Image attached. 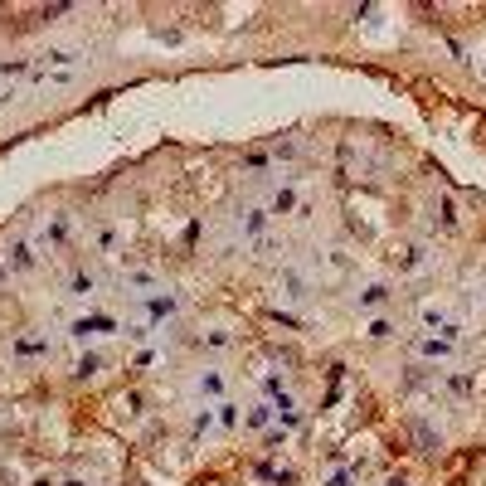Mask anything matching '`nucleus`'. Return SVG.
<instances>
[{
    "label": "nucleus",
    "mask_w": 486,
    "mask_h": 486,
    "mask_svg": "<svg viewBox=\"0 0 486 486\" xmlns=\"http://www.w3.org/2000/svg\"><path fill=\"white\" fill-rule=\"evenodd\" d=\"M112 331H127V326L117 321V316H108V311H93V316H73V321H68V336H73V341H88V336H112Z\"/></svg>",
    "instance_id": "nucleus-1"
},
{
    "label": "nucleus",
    "mask_w": 486,
    "mask_h": 486,
    "mask_svg": "<svg viewBox=\"0 0 486 486\" xmlns=\"http://www.w3.org/2000/svg\"><path fill=\"white\" fill-rule=\"evenodd\" d=\"M457 351H462L457 341H443V336H433V331L413 336V355H418V360H428V365H438V360H453Z\"/></svg>",
    "instance_id": "nucleus-2"
},
{
    "label": "nucleus",
    "mask_w": 486,
    "mask_h": 486,
    "mask_svg": "<svg viewBox=\"0 0 486 486\" xmlns=\"http://www.w3.org/2000/svg\"><path fill=\"white\" fill-rule=\"evenodd\" d=\"M428 224L438 229V234H457V229H462V219H457V205H453L448 195H438V200H433V214H428Z\"/></svg>",
    "instance_id": "nucleus-3"
},
{
    "label": "nucleus",
    "mask_w": 486,
    "mask_h": 486,
    "mask_svg": "<svg viewBox=\"0 0 486 486\" xmlns=\"http://www.w3.org/2000/svg\"><path fill=\"white\" fill-rule=\"evenodd\" d=\"M141 306H146V316L156 326V321H170V316L180 311V297H175V292H151V297H141Z\"/></svg>",
    "instance_id": "nucleus-4"
},
{
    "label": "nucleus",
    "mask_w": 486,
    "mask_h": 486,
    "mask_svg": "<svg viewBox=\"0 0 486 486\" xmlns=\"http://www.w3.org/2000/svg\"><path fill=\"white\" fill-rule=\"evenodd\" d=\"M68 234H73L68 214H54L49 224H44V234H39V248H44V253H58V248L68 243Z\"/></svg>",
    "instance_id": "nucleus-5"
},
{
    "label": "nucleus",
    "mask_w": 486,
    "mask_h": 486,
    "mask_svg": "<svg viewBox=\"0 0 486 486\" xmlns=\"http://www.w3.org/2000/svg\"><path fill=\"white\" fill-rule=\"evenodd\" d=\"M34 263H39V248H34V243H10V248H5V268L10 272H29L34 268Z\"/></svg>",
    "instance_id": "nucleus-6"
},
{
    "label": "nucleus",
    "mask_w": 486,
    "mask_h": 486,
    "mask_svg": "<svg viewBox=\"0 0 486 486\" xmlns=\"http://www.w3.org/2000/svg\"><path fill=\"white\" fill-rule=\"evenodd\" d=\"M423 263H428V248H423V243H399V248H394V268L399 272H418L423 268Z\"/></svg>",
    "instance_id": "nucleus-7"
},
{
    "label": "nucleus",
    "mask_w": 486,
    "mask_h": 486,
    "mask_svg": "<svg viewBox=\"0 0 486 486\" xmlns=\"http://www.w3.org/2000/svg\"><path fill=\"white\" fill-rule=\"evenodd\" d=\"M389 297H394L389 282H370V287L355 292V306H360V311H379V306H389Z\"/></svg>",
    "instance_id": "nucleus-8"
},
{
    "label": "nucleus",
    "mask_w": 486,
    "mask_h": 486,
    "mask_svg": "<svg viewBox=\"0 0 486 486\" xmlns=\"http://www.w3.org/2000/svg\"><path fill=\"white\" fill-rule=\"evenodd\" d=\"M408 433H413L418 453H438V448H443V428H433L428 418H413V423H408Z\"/></svg>",
    "instance_id": "nucleus-9"
},
{
    "label": "nucleus",
    "mask_w": 486,
    "mask_h": 486,
    "mask_svg": "<svg viewBox=\"0 0 486 486\" xmlns=\"http://www.w3.org/2000/svg\"><path fill=\"white\" fill-rule=\"evenodd\" d=\"M443 389H448L453 399H472V394H477V370H453V375L443 379Z\"/></svg>",
    "instance_id": "nucleus-10"
},
{
    "label": "nucleus",
    "mask_w": 486,
    "mask_h": 486,
    "mask_svg": "<svg viewBox=\"0 0 486 486\" xmlns=\"http://www.w3.org/2000/svg\"><path fill=\"white\" fill-rule=\"evenodd\" d=\"M10 355H15V360H39V355H54V346H49L44 336H20V341L10 346Z\"/></svg>",
    "instance_id": "nucleus-11"
},
{
    "label": "nucleus",
    "mask_w": 486,
    "mask_h": 486,
    "mask_svg": "<svg viewBox=\"0 0 486 486\" xmlns=\"http://www.w3.org/2000/svg\"><path fill=\"white\" fill-rule=\"evenodd\" d=\"M224 389H229V379L219 375V370H200V379H195V394L200 399H224Z\"/></svg>",
    "instance_id": "nucleus-12"
},
{
    "label": "nucleus",
    "mask_w": 486,
    "mask_h": 486,
    "mask_svg": "<svg viewBox=\"0 0 486 486\" xmlns=\"http://www.w3.org/2000/svg\"><path fill=\"white\" fill-rule=\"evenodd\" d=\"M268 224H272V214H268V210H243V214H239L243 239H263V234H268Z\"/></svg>",
    "instance_id": "nucleus-13"
},
{
    "label": "nucleus",
    "mask_w": 486,
    "mask_h": 486,
    "mask_svg": "<svg viewBox=\"0 0 486 486\" xmlns=\"http://www.w3.org/2000/svg\"><path fill=\"white\" fill-rule=\"evenodd\" d=\"M418 321H423V331H433V336H438V331H448V326L457 321V316H453V311H448V306H418Z\"/></svg>",
    "instance_id": "nucleus-14"
},
{
    "label": "nucleus",
    "mask_w": 486,
    "mask_h": 486,
    "mask_svg": "<svg viewBox=\"0 0 486 486\" xmlns=\"http://www.w3.org/2000/svg\"><path fill=\"white\" fill-rule=\"evenodd\" d=\"M297 210H301V200H297V190H292V185H277V190H272L268 214H297Z\"/></svg>",
    "instance_id": "nucleus-15"
},
{
    "label": "nucleus",
    "mask_w": 486,
    "mask_h": 486,
    "mask_svg": "<svg viewBox=\"0 0 486 486\" xmlns=\"http://www.w3.org/2000/svg\"><path fill=\"white\" fill-rule=\"evenodd\" d=\"M272 423H277V413H272V404H253L248 413H243V428H248V433H268Z\"/></svg>",
    "instance_id": "nucleus-16"
},
{
    "label": "nucleus",
    "mask_w": 486,
    "mask_h": 486,
    "mask_svg": "<svg viewBox=\"0 0 486 486\" xmlns=\"http://www.w3.org/2000/svg\"><path fill=\"white\" fill-rule=\"evenodd\" d=\"M122 287H132L136 297H151V292H161V287H156V272H146V268H132L127 277H122Z\"/></svg>",
    "instance_id": "nucleus-17"
},
{
    "label": "nucleus",
    "mask_w": 486,
    "mask_h": 486,
    "mask_svg": "<svg viewBox=\"0 0 486 486\" xmlns=\"http://www.w3.org/2000/svg\"><path fill=\"white\" fill-rule=\"evenodd\" d=\"M277 287H282V297H287V301H301V297H306V277H301V272H292V268H282Z\"/></svg>",
    "instance_id": "nucleus-18"
},
{
    "label": "nucleus",
    "mask_w": 486,
    "mask_h": 486,
    "mask_svg": "<svg viewBox=\"0 0 486 486\" xmlns=\"http://www.w3.org/2000/svg\"><path fill=\"white\" fill-rule=\"evenodd\" d=\"M214 423H219V428H239V423H243V408L234 404V399H219V404H214Z\"/></svg>",
    "instance_id": "nucleus-19"
},
{
    "label": "nucleus",
    "mask_w": 486,
    "mask_h": 486,
    "mask_svg": "<svg viewBox=\"0 0 486 486\" xmlns=\"http://www.w3.org/2000/svg\"><path fill=\"white\" fill-rule=\"evenodd\" d=\"M98 375H103V355H98V351H83L78 365H73V379H98Z\"/></svg>",
    "instance_id": "nucleus-20"
},
{
    "label": "nucleus",
    "mask_w": 486,
    "mask_h": 486,
    "mask_svg": "<svg viewBox=\"0 0 486 486\" xmlns=\"http://www.w3.org/2000/svg\"><path fill=\"white\" fill-rule=\"evenodd\" d=\"M68 292H73V297H93V292H98V272L78 268L73 277H68Z\"/></svg>",
    "instance_id": "nucleus-21"
},
{
    "label": "nucleus",
    "mask_w": 486,
    "mask_h": 486,
    "mask_svg": "<svg viewBox=\"0 0 486 486\" xmlns=\"http://www.w3.org/2000/svg\"><path fill=\"white\" fill-rule=\"evenodd\" d=\"M210 428H214V408H210V404L195 408V418H190V438H205Z\"/></svg>",
    "instance_id": "nucleus-22"
},
{
    "label": "nucleus",
    "mask_w": 486,
    "mask_h": 486,
    "mask_svg": "<svg viewBox=\"0 0 486 486\" xmlns=\"http://www.w3.org/2000/svg\"><path fill=\"white\" fill-rule=\"evenodd\" d=\"M200 346H205V351H229V346H234V336H229V331H205V336H200Z\"/></svg>",
    "instance_id": "nucleus-23"
},
{
    "label": "nucleus",
    "mask_w": 486,
    "mask_h": 486,
    "mask_svg": "<svg viewBox=\"0 0 486 486\" xmlns=\"http://www.w3.org/2000/svg\"><path fill=\"white\" fill-rule=\"evenodd\" d=\"M365 336H370V341H389V336H394V321H389V316H375V321L365 326Z\"/></svg>",
    "instance_id": "nucleus-24"
},
{
    "label": "nucleus",
    "mask_w": 486,
    "mask_h": 486,
    "mask_svg": "<svg viewBox=\"0 0 486 486\" xmlns=\"http://www.w3.org/2000/svg\"><path fill=\"white\" fill-rule=\"evenodd\" d=\"M428 379H433V370H428V365H408V375H404V389H423Z\"/></svg>",
    "instance_id": "nucleus-25"
},
{
    "label": "nucleus",
    "mask_w": 486,
    "mask_h": 486,
    "mask_svg": "<svg viewBox=\"0 0 486 486\" xmlns=\"http://www.w3.org/2000/svg\"><path fill=\"white\" fill-rule=\"evenodd\" d=\"M355 477H360V472H355V467H346V472H331L321 486H355Z\"/></svg>",
    "instance_id": "nucleus-26"
},
{
    "label": "nucleus",
    "mask_w": 486,
    "mask_h": 486,
    "mask_svg": "<svg viewBox=\"0 0 486 486\" xmlns=\"http://www.w3.org/2000/svg\"><path fill=\"white\" fill-rule=\"evenodd\" d=\"M263 443H268V453H282V448H287V433H282V428H268V433H263Z\"/></svg>",
    "instance_id": "nucleus-27"
},
{
    "label": "nucleus",
    "mask_w": 486,
    "mask_h": 486,
    "mask_svg": "<svg viewBox=\"0 0 486 486\" xmlns=\"http://www.w3.org/2000/svg\"><path fill=\"white\" fill-rule=\"evenodd\" d=\"M263 394L277 399V394H287V389H282V379H277V375H263Z\"/></svg>",
    "instance_id": "nucleus-28"
},
{
    "label": "nucleus",
    "mask_w": 486,
    "mask_h": 486,
    "mask_svg": "<svg viewBox=\"0 0 486 486\" xmlns=\"http://www.w3.org/2000/svg\"><path fill=\"white\" fill-rule=\"evenodd\" d=\"M98 248L112 253V248H117V229H98Z\"/></svg>",
    "instance_id": "nucleus-29"
},
{
    "label": "nucleus",
    "mask_w": 486,
    "mask_h": 486,
    "mask_svg": "<svg viewBox=\"0 0 486 486\" xmlns=\"http://www.w3.org/2000/svg\"><path fill=\"white\" fill-rule=\"evenodd\" d=\"M127 413H146V399L141 394H127Z\"/></svg>",
    "instance_id": "nucleus-30"
},
{
    "label": "nucleus",
    "mask_w": 486,
    "mask_h": 486,
    "mask_svg": "<svg viewBox=\"0 0 486 486\" xmlns=\"http://www.w3.org/2000/svg\"><path fill=\"white\" fill-rule=\"evenodd\" d=\"M384 486H408V477H399V472H394V477H384Z\"/></svg>",
    "instance_id": "nucleus-31"
},
{
    "label": "nucleus",
    "mask_w": 486,
    "mask_h": 486,
    "mask_svg": "<svg viewBox=\"0 0 486 486\" xmlns=\"http://www.w3.org/2000/svg\"><path fill=\"white\" fill-rule=\"evenodd\" d=\"M58 486H88V482H83V477H68V482H58Z\"/></svg>",
    "instance_id": "nucleus-32"
},
{
    "label": "nucleus",
    "mask_w": 486,
    "mask_h": 486,
    "mask_svg": "<svg viewBox=\"0 0 486 486\" xmlns=\"http://www.w3.org/2000/svg\"><path fill=\"white\" fill-rule=\"evenodd\" d=\"M34 486H54V482H49V477H39V482H34Z\"/></svg>",
    "instance_id": "nucleus-33"
},
{
    "label": "nucleus",
    "mask_w": 486,
    "mask_h": 486,
    "mask_svg": "<svg viewBox=\"0 0 486 486\" xmlns=\"http://www.w3.org/2000/svg\"><path fill=\"white\" fill-rule=\"evenodd\" d=\"M482 301H486V297H482Z\"/></svg>",
    "instance_id": "nucleus-34"
}]
</instances>
